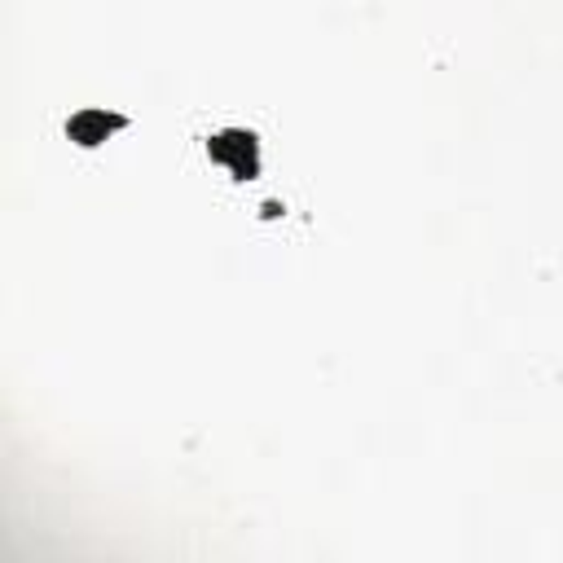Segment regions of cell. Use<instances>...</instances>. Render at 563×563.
Masks as SVG:
<instances>
[{"mask_svg":"<svg viewBox=\"0 0 563 563\" xmlns=\"http://www.w3.org/2000/svg\"><path fill=\"white\" fill-rule=\"evenodd\" d=\"M229 146H234V168L242 176H256V141L242 137V132H220V137H212V154L220 159V154H229Z\"/></svg>","mask_w":563,"mask_h":563,"instance_id":"1","label":"cell"}]
</instances>
